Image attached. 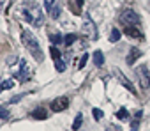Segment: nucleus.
Listing matches in <instances>:
<instances>
[{
	"mask_svg": "<svg viewBox=\"0 0 150 131\" xmlns=\"http://www.w3.org/2000/svg\"><path fill=\"white\" fill-rule=\"evenodd\" d=\"M131 131H138V127H132V129H131Z\"/></svg>",
	"mask_w": 150,
	"mask_h": 131,
	"instance_id": "c756f323",
	"label": "nucleus"
},
{
	"mask_svg": "<svg viewBox=\"0 0 150 131\" xmlns=\"http://www.w3.org/2000/svg\"><path fill=\"white\" fill-rule=\"evenodd\" d=\"M11 117V113H9V110L6 108V106H0V119H4V120H7Z\"/></svg>",
	"mask_w": 150,
	"mask_h": 131,
	"instance_id": "5701e85b",
	"label": "nucleus"
},
{
	"mask_svg": "<svg viewBox=\"0 0 150 131\" xmlns=\"http://www.w3.org/2000/svg\"><path fill=\"white\" fill-rule=\"evenodd\" d=\"M16 62H18V57H14V55H13V57H7V66H13V64H16Z\"/></svg>",
	"mask_w": 150,
	"mask_h": 131,
	"instance_id": "bb28decb",
	"label": "nucleus"
},
{
	"mask_svg": "<svg viewBox=\"0 0 150 131\" xmlns=\"http://www.w3.org/2000/svg\"><path fill=\"white\" fill-rule=\"evenodd\" d=\"M50 55H51L53 60H57V58H60V50H58L55 44H51V46H50Z\"/></svg>",
	"mask_w": 150,
	"mask_h": 131,
	"instance_id": "f3484780",
	"label": "nucleus"
},
{
	"mask_svg": "<svg viewBox=\"0 0 150 131\" xmlns=\"http://www.w3.org/2000/svg\"><path fill=\"white\" fill-rule=\"evenodd\" d=\"M16 78H20L21 82H28V78H30L28 64L25 60H20V73H16Z\"/></svg>",
	"mask_w": 150,
	"mask_h": 131,
	"instance_id": "0eeeda50",
	"label": "nucleus"
},
{
	"mask_svg": "<svg viewBox=\"0 0 150 131\" xmlns=\"http://www.w3.org/2000/svg\"><path fill=\"white\" fill-rule=\"evenodd\" d=\"M21 98H23V94H20V96H16V98H13V99H11V103H18V101L21 99Z\"/></svg>",
	"mask_w": 150,
	"mask_h": 131,
	"instance_id": "cd10ccee",
	"label": "nucleus"
},
{
	"mask_svg": "<svg viewBox=\"0 0 150 131\" xmlns=\"http://www.w3.org/2000/svg\"><path fill=\"white\" fill-rule=\"evenodd\" d=\"M55 69H57L58 73H64V71H65V62H64L62 58H57V60H55Z\"/></svg>",
	"mask_w": 150,
	"mask_h": 131,
	"instance_id": "dca6fc26",
	"label": "nucleus"
},
{
	"mask_svg": "<svg viewBox=\"0 0 150 131\" xmlns=\"http://www.w3.org/2000/svg\"><path fill=\"white\" fill-rule=\"evenodd\" d=\"M13 87H14V82H11V80H4L2 83H0V89H2V90H9Z\"/></svg>",
	"mask_w": 150,
	"mask_h": 131,
	"instance_id": "412c9836",
	"label": "nucleus"
},
{
	"mask_svg": "<svg viewBox=\"0 0 150 131\" xmlns=\"http://www.w3.org/2000/svg\"><path fill=\"white\" fill-rule=\"evenodd\" d=\"M120 21L125 23V25H138L139 23V16L132 11V9H124V13L120 14Z\"/></svg>",
	"mask_w": 150,
	"mask_h": 131,
	"instance_id": "20e7f679",
	"label": "nucleus"
},
{
	"mask_svg": "<svg viewBox=\"0 0 150 131\" xmlns=\"http://www.w3.org/2000/svg\"><path fill=\"white\" fill-rule=\"evenodd\" d=\"M106 131H120V129H118V127H115V126H111V127H108Z\"/></svg>",
	"mask_w": 150,
	"mask_h": 131,
	"instance_id": "c85d7f7f",
	"label": "nucleus"
},
{
	"mask_svg": "<svg viewBox=\"0 0 150 131\" xmlns=\"http://www.w3.org/2000/svg\"><path fill=\"white\" fill-rule=\"evenodd\" d=\"M67 106H69V99L65 96H60V98L53 99V103H51V110L53 112H64Z\"/></svg>",
	"mask_w": 150,
	"mask_h": 131,
	"instance_id": "423d86ee",
	"label": "nucleus"
},
{
	"mask_svg": "<svg viewBox=\"0 0 150 131\" xmlns=\"http://www.w3.org/2000/svg\"><path fill=\"white\" fill-rule=\"evenodd\" d=\"M124 34H125V36H131L132 39L143 41V34H141L138 28H134V25H125V27H124Z\"/></svg>",
	"mask_w": 150,
	"mask_h": 131,
	"instance_id": "1a4fd4ad",
	"label": "nucleus"
},
{
	"mask_svg": "<svg viewBox=\"0 0 150 131\" xmlns=\"http://www.w3.org/2000/svg\"><path fill=\"white\" fill-rule=\"evenodd\" d=\"M83 2H85V0H69V4H71L74 14H80V7L83 6Z\"/></svg>",
	"mask_w": 150,
	"mask_h": 131,
	"instance_id": "ddd939ff",
	"label": "nucleus"
},
{
	"mask_svg": "<svg viewBox=\"0 0 150 131\" xmlns=\"http://www.w3.org/2000/svg\"><path fill=\"white\" fill-rule=\"evenodd\" d=\"M115 75H117V78H118L120 85H124V87H125V89H127V90H129L131 94H136V89H134V85H132V83L129 82V78H127V76H124V75H122V73H120L118 69L115 71Z\"/></svg>",
	"mask_w": 150,
	"mask_h": 131,
	"instance_id": "6e6552de",
	"label": "nucleus"
},
{
	"mask_svg": "<svg viewBox=\"0 0 150 131\" xmlns=\"http://www.w3.org/2000/svg\"><path fill=\"white\" fill-rule=\"evenodd\" d=\"M87 60H88V55H87V53H83V55H81V58H80V62H78V68H80V69H81V68H85Z\"/></svg>",
	"mask_w": 150,
	"mask_h": 131,
	"instance_id": "393cba45",
	"label": "nucleus"
},
{
	"mask_svg": "<svg viewBox=\"0 0 150 131\" xmlns=\"http://www.w3.org/2000/svg\"><path fill=\"white\" fill-rule=\"evenodd\" d=\"M76 39H78V36H76V34H67V36L64 37V43H65L67 46H71V44H72L74 41H76Z\"/></svg>",
	"mask_w": 150,
	"mask_h": 131,
	"instance_id": "6ab92c4d",
	"label": "nucleus"
},
{
	"mask_svg": "<svg viewBox=\"0 0 150 131\" xmlns=\"http://www.w3.org/2000/svg\"><path fill=\"white\" fill-rule=\"evenodd\" d=\"M21 13H23L25 20L28 23H32L34 27H42L44 25V13L34 0H25L23 7H21Z\"/></svg>",
	"mask_w": 150,
	"mask_h": 131,
	"instance_id": "f257e3e1",
	"label": "nucleus"
},
{
	"mask_svg": "<svg viewBox=\"0 0 150 131\" xmlns=\"http://www.w3.org/2000/svg\"><path fill=\"white\" fill-rule=\"evenodd\" d=\"M21 43L25 44V48L32 53V57H34L37 62H42V60H44V55H42V51H41L39 41H37V37H35L30 30H21Z\"/></svg>",
	"mask_w": 150,
	"mask_h": 131,
	"instance_id": "f03ea898",
	"label": "nucleus"
},
{
	"mask_svg": "<svg viewBox=\"0 0 150 131\" xmlns=\"http://www.w3.org/2000/svg\"><path fill=\"white\" fill-rule=\"evenodd\" d=\"M50 41H51V44H60L64 39H62L60 34H51V36H50Z\"/></svg>",
	"mask_w": 150,
	"mask_h": 131,
	"instance_id": "4be33fe9",
	"label": "nucleus"
},
{
	"mask_svg": "<svg viewBox=\"0 0 150 131\" xmlns=\"http://www.w3.org/2000/svg\"><path fill=\"white\" fill-rule=\"evenodd\" d=\"M120 39V30L118 28H111V36H110V43H117Z\"/></svg>",
	"mask_w": 150,
	"mask_h": 131,
	"instance_id": "a211bd4d",
	"label": "nucleus"
},
{
	"mask_svg": "<svg viewBox=\"0 0 150 131\" xmlns=\"http://www.w3.org/2000/svg\"><path fill=\"white\" fill-rule=\"evenodd\" d=\"M0 90H2V89H0Z\"/></svg>",
	"mask_w": 150,
	"mask_h": 131,
	"instance_id": "7c9ffc66",
	"label": "nucleus"
},
{
	"mask_svg": "<svg viewBox=\"0 0 150 131\" xmlns=\"http://www.w3.org/2000/svg\"><path fill=\"white\" fill-rule=\"evenodd\" d=\"M136 75H138V80H139V85L143 89H148L150 87V71L146 66H139L136 69Z\"/></svg>",
	"mask_w": 150,
	"mask_h": 131,
	"instance_id": "7ed1b4c3",
	"label": "nucleus"
},
{
	"mask_svg": "<svg viewBox=\"0 0 150 131\" xmlns=\"http://www.w3.org/2000/svg\"><path fill=\"white\" fill-rule=\"evenodd\" d=\"M117 119H120V120H125V119H129V112H127L125 108H120V110L117 112Z\"/></svg>",
	"mask_w": 150,
	"mask_h": 131,
	"instance_id": "aec40b11",
	"label": "nucleus"
},
{
	"mask_svg": "<svg viewBox=\"0 0 150 131\" xmlns=\"http://www.w3.org/2000/svg\"><path fill=\"white\" fill-rule=\"evenodd\" d=\"M81 122H83V115H81V113H78V115H76V119H74V122H72V131H78V129H80V126H81Z\"/></svg>",
	"mask_w": 150,
	"mask_h": 131,
	"instance_id": "2eb2a0df",
	"label": "nucleus"
},
{
	"mask_svg": "<svg viewBox=\"0 0 150 131\" xmlns=\"http://www.w3.org/2000/svg\"><path fill=\"white\" fill-rule=\"evenodd\" d=\"M53 6H55V0H44V9L46 11H51Z\"/></svg>",
	"mask_w": 150,
	"mask_h": 131,
	"instance_id": "a878e982",
	"label": "nucleus"
},
{
	"mask_svg": "<svg viewBox=\"0 0 150 131\" xmlns=\"http://www.w3.org/2000/svg\"><path fill=\"white\" fill-rule=\"evenodd\" d=\"M92 115H94V119H96V120H99V119H103V115H104V113H103V110H101V108H94V110H92Z\"/></svg>",
	"mask_w": 150,
	"mask_h": 131,
	"instance_id": "b1692460",
	"label": "nucleus"
},
{
	"mask_svg": "<svg viewBox=\"0 0 150 131\" xmlns=\"http://www.w3.org/2000/svg\"><path fill=\"white\" fill-rule=\"evenodd\" d=\"M94 64L97 66V68H103V66H104V55H103L101 50L94 51Z\"/></svg>",
	"mask_w": 150,
	"mask_h": 131,
	"instance_id": "9b49d317",
	"label": "nucleus"
},
{
	"mask_svg": "<svg viewBox=\"0 0 150 131\" xmlns=\"http://www.w3.org/2000/svg\"><path fill=\"white\" fill-rule=\"evenodd\" d=\"M60 13H62V7H60L58 4H55V6L51 7V11H50V16H51L53 20H57V18L60 16Z\"/></svg>",
	"mask_w": 150,
	"mask_h": 131,
	"instance_id": "4468645a",
	"label": "nucleus"
},
{
	"mask_svg": "<svg viewBox=\"0 0 150 131\" xmlns=\"http://www.w3.org/2000/svg\"><path fill=\"white\" fill-rule=\"evenodd\" d=\"M32 117L39 119V120H44V119H48V110L46 108H37V110L32 112Z\"/></svg>",
	"mask_w": 150,
	"mask_h": 131,
	"instance_id": "f8f14e48",
	"label": "nucleus"
},
{
	"mask_svg": "<svg viewBox=\"0 0 150 131\" xmlns=\"http://www.w3.org/2000/svg\"><path fill=\"white\" fill-rule=\"evenodd\" d=\"M83 32L90 37V39H97V30H96V25L94 21L90 20L88 14H85V23H83Z\"/></svg>",
	"mask_w": 150,
	"mask_h": 131,
	"instance_id": "39448f33",
	"label": "nucleus"
},
{
	"mask_svg": "<svg viewBox=\"0 0 150 131\" xmlns=\"http://www.w3.org/2000/svg\"><path fill=\"white\" fill-rule=\"evenodd\" d=\"M138 57H141V51H139L138 48H131V50H129V55H127V64L132 66Z\"/></svg>",
	"mask_w": 150,
	"mask_h": 131,
	"instance_id": "9d476101",
	"label": "nucleus"
}]
</instances>
